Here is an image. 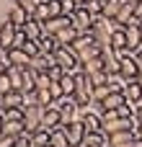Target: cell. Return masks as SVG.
I'll use <instances>...</instances> for the list:
<instances>
[{
    "mask_svg": "<svg viewBox=\"0 0 142 147\" xmlns=\"http://www.w3.org/2000/svg\"><path fill=\"white\" fill-rule=\"evenodd\" d=\"M114 28H116L114 18H109V16H93L91 34H93V39H96L98 47H109V44H111V34H114Z\"/></svg>",
    "mask_w": 142,
    "mask_h": 147,
    "instance_id": "6da1fadb",
    "label": "cell"
},
{
    "mask_svg": "<svg viewBox=\"0 0 142 147\" xmlns=\"http://www.w3.org/2000/svg\"><path fill=\"white\" fill-rule=\"evenodd\" d=\"M70 47L75 49V54L80 57V62L93 59V57H98V54H101V47L96 44V39H93V34H91V31H88V34H80Z\"/></svg>",
    "mask_w": 142,
    "mask_h": 147,
    "instance_id": "7a4b0ae2",
    "label": "cell"
},
{
    "mask_svg": "<svg viewBox=\"0 0 142 147\" xmlns=\"http://www.w3.org/2000/svg\"><path fill=\"white\" fill-rule=\"evenodd\" d=\"M75 101L80 103V106H88L91 101H93V80L83 72V70H78L75 72Z\"/></svg>",
    "mask_w": 142,
    "mask_h": 147,
    "instance_id": "3957f363",
    "label": "cell"
},
{
    "mask_svg": "<svg viewBox=\"0 0 142 147\" xmlns=\"http://www.w3.org/2000/svg\"><path fill=\"white\" fill-rule=\"evenodd\" d=\"M57 109L62 114V127L70 124V121H75V119H80V111H83V106L75 101V96H62L57 101Z\"/></svg>",
    "mask_w": 142,
    "mask_h": 147,
    "instance_id": "277c9868",
    "label": "cell"
},
{
    "mask_svg": "<svg viewBox=\"0 0 142 147\" xmlns=\"http://www.w3.org/2000/svg\"><path fill=\"white\" fill-rule=\"evenodd\" d=\"M54 59H57V65H60L65 72H78V70H80V57L75 54L72 47H60V49L54 52Z\"/></svg>",
    "mask_w": 142,
    "mask_h": 147,
    "instance_id": "5b68a950",
    "label": "cell"
},
{
    "mask_svg": "<svg viewBox=\"0 0 142 147\" xmlns=\"http://www.w3.org/2000/svg\"><path fill=\"white\" fill-rule=\"evenodd\" d=\"M80 121H83L85 132H101V129H103L101 111H96V109H91V106H83V111H80Z\"/></svg>",
    "mask_w": 142,
    "mask_h": 147,
    "instance_id": "8992f818",
    "label": "cell"
},
{
    "mask_svg": "<svg viewBox=\"0 0 142 147\" xmlns=\"http://www.w3.org/2000/svg\"><path fill=\"white\" fill-rule=\"evenodd\" d=\"M101 62H103V72L106 75H116L119 72V52L109 44V47H101Z\"/></svg>",
    "mask_w": 142,
    "mask_h": 147,
    "instance_id": "52a82bcc",
    "label": "cell"
},
{
    "mask_svg": "<svg viewBox=\"0 0 142 147\" xmlns=\"http://www.w3.org/2000/svg\"><path fill=\"white\" fill-rule=\"evenodd\" d=\"M41 116H44V106H28V109H23V124H26L28 134H34L41 127Z\"/></svg>",
    "mask_w": 142,
    "mask_h": 147,
    "instance_id": "ba28073f",
    "label": "cell"
},
{
    "mask_svg": "<svg viewBox=\"0 0 142 147\" xmlns=\"http://www.w3.org/2000/svg\"><path fill=\"white\" fill-rule=\"evenodd\" d=\"M124 34H127V49L129 52H137L142 47V39H140V18H129V23L124 26Z\"/></svg>",
    "mask_w": 142,
    "mask_h": 147,
    "instance_id": "9c48e42d",
    "label": "cell"
},
{
    "mask_svg": "<svg viewBox=\"0 0 142 147\" xmlns=\"http://www.w3.org/2000/svg\"><path fill=\"white\" fill-rule=\"evenodd\" d=\"M60 127H62V114H60L57 103H52V106H47V109H44L41 127H39V129H49V132H54V129H60Z\"/></svg>",
    "mask_w": 142,
    "mask_h": 147,
    "instance_id": "30bf717a",
    "label": "cell"
},
{
    "mask_svg": "<svg viewBox=\"0 0 142 147\" xmlns=\"http://www.w3.org/2000/svg\"><path fill=\"white\" fill-rule=\"evenodd\" d=\"M137 129V119L135 116H129V119H111V121H106L103 124V132L106 134H116V132H135Z\"/></svg>",
    "mask_w": 142,
    "mask_h": 147,
    "instance_id": "8fae6325",
    "label": "cell"
},
{
    "mask_svg": "<svg viewBox=\"0 0 142 147\" xmlns=\"http://www.w3.org/2000/svg\"><path fill=\"white\" fill-rule=\"evenodd\" d=\"M70 18H72V26H75V28H78L80 34H88V31H91L93 16H91V13H88V10L83 8V5H78V8L72 10V16H70Z\"/></svg>",
    "mask_w": 142,
    "mask_h": 147,
    "instance_id": "7c38bea8",
    "label": "cell"
},
{
    "mask_svg": "<svg viewBox=\"0 0 142 147\" xmlns=\"http://www.w3.org/2000/svg\"><path fill=\"white\" fill-rule=\"evenodd\" d=\"M62 129L67 132V140H70V145H72V147H80V145H83V140H85V127H83V121H80V119H75V121L65 124Z\"/></svg>",
    "mask_w": 142,
    "mask_h": 147,
    "instance_id": "4fadbf2b",
    "label": "cell"
},
{
    "mask_svg": "<svg viewBox=\"0 0 142 147\" xmlns=\"http://www.w3.org/2000/svg\"><path fill=\"white\" fill-rule=\"evenodd\" d=\"M57 65V59H54V54H36V57H31V65L28 67H34L36 72H49L52 67Z\"/></svg>",
    "mask_w": 142,
    "mask_h": 147,
    "instance_id": "5bb4252c",
    "label": "cell"
},
{
    "mask_svg": "<svg viewBox=\"0 0 142 147\" xmlns=\"http://www.w3.org/2000/svg\"><path fill=\"white\" fill-rule=\"evenodd\" d=\"M23 31H26V36L34 39V41H39V39L47 34V31H44V21H39V18H34V16L23 23Z\"/></svg>",
    "mask_w": 142,
    "mask_h": 147,
    "instance_id": "9a60e30c",
    "label": "cell"
},
{
    "mask_svg": "<svg viewBox=\"0 0 142 147\" xmlns=\"http://www.w3.org/2000/svg\"><path fill=\"white\" fill-rule=\"evenodd\" d=\"M124 98L129 101V103H135V106H140L142 103V85L137 80H127V85H124Z\"/></svg>",
    "mask_w": 142,
    "mask_h": 147,
    "instance_id": "2e32d148",
    "label": "cell"
},
{
    "mask_svg": "<svg viewBox=\"0 0 142 147\" xmlns=\"http://www.w3.org/2000/svg\"><path fill=\"white\" fill-rule=\"evenodd\" d=\"M67 26H72V18H70V16H54V18L44 21V31H47V34H57V31H62V28H67Z\"/></svg>",
    "mask_w": 142,
    "mask_h": 147,
    "instance_id": "e0dca14e",
    "label": "cell"
},
{
    "mask_svg": "<svg viewBox=\"0 0 142 147\" xmlns=\"http://www.w3.org/2000/svg\"><path fill=\"white\" fill-rule=\"evenodd\" d=\"M16 31H18V28H16L10 21H5V23L0 26V47H3V49H10V47H13V41H16Z\"/></svg>",
    "mask_w": 142,
    "mask_h": 147,
    "instance_id": "ac0fdd59",
    "label": "cell"
},
{
    "mask_svg": "<svg viewBox=\"0 0 142 147\" xmlns=\"http://www.w3.org/2000/svg\"><path fill=\"white\" fill-rule=\"evenodd\" d=\"M8 59H10V65H16V67H28V65H31V57H28L21 47H10V49H8Z\"/></svg>",
    "mask_w": 142,
    "mask_h": 147,
    "instance_id": "d6986e66",
    "label": "cell"
},
{
    "mask_svg": "<svg viewBox=\"0 0 142 147\" xmlns=\"http://www.w3.org/2000/svg\"><path fill=\"white\" fill-rule=\"evenodd\" d=\"M21 103H23V93L21 90H8L3 98H0V109L5 111V109H21Z\"/></svg>",
    "mask_w": 142,
    "mask_h": 147,
    "instance_id": "ffe728a7",
    "label": "cell"
},
{
    "mask_svg": "<svg viewBox=\"0 0 142 147\" xmlns=\"http://www.w3.org/2000/svg\"><path fill=\"white\" fill-rule=\"evenodd\" d=\"M85 147H106L109 145V134L101 129V132H85V140H83Z\"/></svg>",
    "mask_w": 142,
    "mask_h": 147,
    "instance_id": "44dd1931",
    "label": "cell"
},
{
    "mask_svg": "<svg viewBox=\"0 0 142 147\" xmlns=\"http://www.w3.org/2000/svg\"><path fill=\"white\" fill-rule=\"evenodd\" d=\"M28 18H31V16H28V13H26V10H23V8H21L18 3H16V5H13L10 10H8V21H10V23H13L16 28H23V23H26Z\"/></svg>",
    "mask_w": 142,
    "mask_h": 147,
    "instance_id": "7402d4cb",
    "label": "cell"
},
{
    "mask_svg": "<svg viewBox=\"0 0 142 147\" xmlns=\"http://www.w3.org/2000/svg\"><path fill=\"white\" fill-rule=\"evenodd\" d=\"M78 36H80V31H78L75 26H67V28H62V31H57V34H54V39L60 41V47H70Z\"/></svg>",
    "mask_w": 142,
    "mask_h": 147,
    "instance_id": "603a6c76",
    "label": "cell"
},
{
    "mask_svg": "<svg viewBox=\"0 0 142 147\" xmlns=\"http://www.w3.org/2000/svg\"><path fill=\"white\" fill-rule=\"evenodd\" d=\"M57 49H60V41L54 39V34H44L39 39V52L41 54H54Z\"/></svg>",
    "mask_w": 142,
    "mask_h": 147,
    "instance_id": "cb8c5ba5",
    "label": "cell"
},
{
    "mask_svg": "<svg viewBox=\"0 0 142 147\" xmlns=\"http://www.w3.org/2000/svg\"><path fill=\"white\" fill-rule=\"evenodd\" d=\"M23 132H26V124H23V119L5 121V124H3V134H5V137H16V140H18Z\"/></svg>",
    "mask_w": 142,
    "mask_h": 147,
    "instance_id": "d4e9b609",
    "label": "cell"
},
{
    "mask_svg": "<svg viewBox=\"0 0 142 147\" xmlns=\"http://www.w3.org/2000/svg\"><path fill=\"white\" fill-rule=\"evenodd\" d=\"M132 16H135V3H132V0H127V3L122 5V10L116 13V18H114V23H116V26H127Z\"/></svg>",
    "mask_w": 142,
    "mask_h": 147,
    "instance_id": "484cf974",
    "label": "cell"
},
{
    "mask_svg": "<svg viewBox=\"0 0 142 147\" xmlns=\"http://www.w3.org/2000/svg\"><path fill=\"white\" fill-rule=\"evenodd\" d=\"M49 140H52V132L49 129H36L31 134V145L34 147H49Z\"/></svg>",
    "mask_w": 142,
    "mask_h": 147,
    "instance_id": "4316f807",
    "label": "cell"
},
{
    "mask_svg": "<svg viewBox=\"0 0 142 147\" xmlns=\"http://www.w3.org/2000/svg\"><path fill=\"white\" fill-rule=\"evenodd\" d=\"M111 47L119 52V49H127V34H124V26H116L114 34H111Z\"/></svg>",
    "mask_w": 142,
    "mask_h": 147,
    "instance_id": "83f0119b",
    "label": "cell"
},
{
    "mask_svg": "<svg viewBox=\"0 0 142 147\" xmlns=\"http://www.w3.org/2000/svg\"><path fill=\"white\" fill-rule=\"evenodd\" d=\"M49 145H52V147H72V145H70V140H67V132H65L62 127L52 132V140H49Z\"/></svg>",
    "mask_w": 142,
    "mask_h": 147,
    "instance_id": "f1b7e54d",
    "label": "cell"
},
{
    "mask_svg": "<svg viewBox=\"0 0 142 147\" xmlns=\"http://www.w3.org/2000/svg\"><path fill=\"white\" fill-rule=\"evenodd\" d=\"M60 85H62V93L65 96H72L75 93V72H65L60 78Z\"/></svg>",
    "mask_w": 142,
    "mask_h": 147,
    "instance_id": "f546056e",
    "label": "cell"
},
{
    "mask_svg": "<svg viewBox=\"0 0 142 147\" xmlns=\"http://www.w3.org/2000/svg\"><path fill=\"white\" fill-rule=\"evenodd\" d=\"M127 0H103V16H109V18H116V13L122 10V5H124Z\"/></svg>",
    "mask_w": 142,
    "mask_h": 147,
    "instance_id": "4dcf8cb0",
    "label": "cell"
},
{
    "mask_svg": "<svg viewBox=\"0 0 142 147\" xmlns=\"http://www.w3.org/2000/svg\"><path fill=\"white\" fill-rule=\"evenodd\" d=\"M36 101H39V106H52L54 103V98H52V93H49V85L47 88H36Z\"/></svg>",
    "mask_w": 142,
    "mask_h": 147,
    "instance_id": "1f68e13d",
    "label": "cell"
},
{
    "mask_svg": "<svg viewBox=\"0 0 142 147\" xmlns=\"http://www.w3.org/2000/svg\"><path fill=\"white\" fill-rule=\"evenodd\" d=\"M135 140V132H116V134H109V145H124V142H132Z\"/></svg>",
    "mask_w": 142,
    "mask_h": 147,
    "instance_id": "d6a6232c",
    "label": "cell"
},
{
    "mask_svg": "<svg viewBox=\"0 0 142 147\" xmlns=\"http://www.w3.org/2000/svg\"><path fill=\"white\" fill-rule=\"evenodd\" d=\"M83 8H85L91 16H103V0H88Z\"/></svg>",
    "mask_w": 142,
    "mask_h": 147,
    "instance_id": "836d02e7",
    "label": "cell"
},
{
    "mask_svg": "<svg viewBox=\"0 0 142 147\" xmlns=\"http://www.w3.org/2000/svg\"><path fill=\"white\" fill-rule=\"evenodd\" d=\"M109 93H111V88H109L106 83H103V85H93V101H98V103H101Z\"/></svg>",
    "mask_w": 142,
    "mask_h": 147,
    "instance_id": "e575fe53",
    "label": "cell"
},
{
    "mask_svg": "<svg viewBox=\"0 0 142 147\" xmlns=\"http://www.w3.org/2000/svg\"><path fill=\"white\" fill-rule=\"evenodd\" d=\"M16 3H18V5H21V8H23V10H26V13H28V16H34V13H36V8H39V3H41V0H16Z\"/></svg>",
    "mask_w": 142,
    "mask_h": 147,
    "instance_id": "d590c367",
    "label": "cell"
},
{
    "mask_svg": "<svg viewBox=\"0 0 142 147\" xmlns=\"http://www.w3.org/2000/svg\"><path fill=\"white\" fill-rule=\"evenodd\" d=\"M21 49H23V52H26L28 57H36V54H39V41H34V39H28V41H26V44H23Z\"/></svg>",
    "mask_w": 142,
    "mask_h": 147,
    "instance_id": "8d00e7d4",
    "label": "cell"
},
{
    "mask_svg": "<svg viewBox=\"0 0 142 147\" xmlns=\"http://www.w3.org/2000/svg\"><path fill=\"white\" fill-rule=\"evenodd\" d=\"M49 93H52L54 103H57V101H60V98L65 96V93H62V85H60V80H52V83H49Z\"/></svg>",
    "mask_w": 142,
    "mask_h": 147,
    "instance_id": "74e56055",
    "label": "cell"
},
{
    "mask_svg": "<svg viewBox=\"0 0 142 147\" xmlns=\"http://www.w3.org/2000/svg\"><path fill=\"white\" fill-rule=\"evenodd\" d=\"M34 18H39V21H49V8H47V3H44V0L39 3V8H36V13H34Z\"/></svg>",
    "mask_w": 142,
    "mask_h": 147,
    "instance_id": "f35d334b",
    "label": "cell"
},
{
    "mask_svg": "<svg viewBox=\"0 0 142 147\" xmlns=\"http://www.w3.org/2000/svg\"><path fill=\"white\" fill-rule=\"evenodd\" d=\"M28 106H39V101H36V90L23 93V103H21V109H28Z\"/></svg>",
    "mask_w": 142,
    "mask_h": 147,
    "instance_id": "ab89813d",
    "label": "cell"
},
{
    "mask_svg": "<svg viewBox=\"0 0 142 147\" xmlns=\"http://www.w3.org/2000/svg\"><path fill=\"white\" fill-rule=\"evenodd\" d=\"M8 90H13V85H10V78H8V70H5V72L0 75V93L5 96Z\"/></svg>",
    "mask_w": 142,
    "mask_h": 147,
    "instance_id": "60d3db41",
    "label": "cell"
},
{
    "mask_svg": "<svg viewBox=\"0 0 142 147\" xmlns=\"http://www.w3.org/2000/svg\"><path fill=\"white\" fill-rule=\"evenodd\" d=\"M16 147H34V145H31V134H28V132H23V134L16 140Z\"/></svg>",
    "mask_w": 142,
    "mask_h": 147,
    "instance_id": "b9f144b4",
    "label": "cell"
},
{
    "mask_svg": "<svg viewBox=\"0 0 142 147\" xmlns=\"http://www.w3.org/2000/svg\"><path fill=\"white\" fill-rule=\"evenodd\" d=\"M75 8H78V5H75L72 0H62V16H72Z\"/></svg>",
    "mask_w": 142,
    "mask_h": 147,
    "instance_id": "7bdbcfd3",
    "label": "cell"
},
{
    "mask_svg": "<svg viewBox=\"0 0 142 147\" xmlns=\"http://www.w3.org/2000/svg\"><path fill=\"white\" fill-rule=\"evenodd\" d=\"M62 75H65V70H62V67H60V65H54V67H52V70H49V78H52V80H60V78H62Z\"/></svg>",
    "mask_w": 142,
    "mask_h": 147,
    "instance_id": "ee69618b",
    "label": "cell"
},
{
    "mask_svg": "<svg viewBox=\"0 0 142 147\" xmlns=\"http://www.w3.org/2000/svg\"><path fill=\"white\" fill-rule=\"evenodd\" d=\"M0 147H16V137H0Z\"/></svg>",
    "mask_w": 142,
    "mask_h": 147,
    "instance_id": "f6af8a7d",
    "label": "cell"
},
{
    "mask_svg": "<svg viewBox=\"0 0 142 147\" xmlns=\"http://www.w3.org/2000/svg\"><path fill=\"white\" fill-rule=\"evenodd\" d=\"M135 18H140V21H142V0L135 3Z\"/></svg>",
    "mask_w": 142,
    "mask_h": 147,
    "instance_id": "bcb514c9",
    "label": "cell"
},
{
    "mask_svg": "<svg viewBox=\"0 0 142 147\" xmlns=\"http://www.w3.org/2000/svg\"><path fill=\"white\" fill-rule=\"evenodd\" d=\"M135 119H137V124H142V103L137 106V111H135Z\"/></svg>",
    "mask_w": 142,
    "mask_h": 147,
    "instance_id": "7dc6e473",
    "label": "cell"
},
{
    "mask_svg": "<svg viewBox=\"0 0 142 147\" xmlns=\"http://www.w3.org/2000/svg\"><path fill=\"white\" fill-rule=\"evenodd\" d=\"M135 59L140 62V67H142V47H140V49H137V52H135Z\"/></svg>",
    "mask_w": 142,
    "mask_h": 147,
    "instance_id": "c3c4849f",
    "label": "cell"
},
{
    "mask_svg": "<svg viewBox=\"0 0 142 147\" xmlns=\"http://www.w3.org/2000/svg\"><path fill=\"white\" fill-rule=\"evenodd\" d=\"M135 137H137V140H142V124H137V129H135Z\"/></svg>",
    "mask_w": 142,
    "mask_h": 147,
    "instance_id": "681fc988",
    "label": "cell"
},
{
    "mask_svg": "<svg viewBox=\"0 0 142 147\" xmlns=\"http://www.w3.org/2000/svg\"><path fill=\"white\" fill-rule=\"evenodd\" d=\"M135 80H137V83H140V85H142V70H140V72H137V78H135Z\"/></svg>",
    "mask_w": 142,
    "mask_h": 147,
    "instance_id": "f907efd6",
    "label": "cell"
},
{
    "mask_svg": "<svg viewBox=\"0 0 142 147\" xmlns=\"http://www.w3.org/2000/svg\"><path fill=\"white\" fill-rule=\"evenodd\" d=\"M72 3H75V5H85L88 0H72Z\"/></svg>",
    "mask_w": 142,
    "mask_h": 147,
    "instance_id": "816d5d0a",
    "label": "cell"
},
{
    "mask_svg": "<svg viewBox=\"0 0 142 147\" xmlns=\"http://www.w3.org/2000/svg\"><path fill=\"white\" fill-rule=\"evenodd\" d=\"M140 39H142V21H140Z\"/></svg>",
    "mask_w": 142,
    "mask_h": 147,
    "instance_id": "f5cc1de1",
    "label": "cell"
},
{
    "mask_svg": "<svg viewBox=\"0 0 142 147\" xmlns=\"http://www.w3.org/2000/svg\"><path fill=\"white\" fill-rule=\"evenodd\" d=\"M132 3H137V0H132Z\"/></svg>",
    "mask_w": 142,
    "mask_h": 147,
    "instance_id": "db71d44e",
    "label": "cell"
},
{
    "mask_svg": "<svg viewBox=\"0 0 142 147\" xmlns=\"http://www.w3.org/2000/svg\"><path fill=\"white\" fill-rule=\"evenodd\" d=\"M0 98H3V93H0Z\"/></svg>",
    "mask_w": 142,
    "mask_h": 147,
    "instance_id": "11a10c76",
    "label": "cell"
},
{
    "mask_svg": "<svg viewBox=\"0 0 142 147\" xmlns=\"http://www.w3.org/2000/svg\"><path fill=\"white\" fill-rule=\"evenodd\" d=\"M80 147H85V145H80Z\"/></svg>",
    "mask_w": 142,
    "mask_h": 147,
    "instance_id": "9f6ffc18",
    "label": "cell"
}]
</instances>
